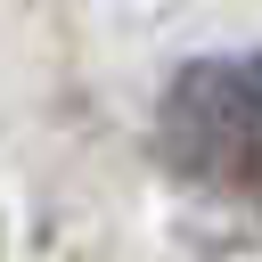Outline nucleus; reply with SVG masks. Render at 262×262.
<instances>
[{"mask_svg": "<svg viewBox=\"0 0 262 262\" xmlns=\"http://www.w3.org/2000/svg\"><path fill=\"white\" fill-rule=\"evenodd\" d=\"M156 164L188 205L262 221V57L180 66L156 106Z\"/></svg>", "mask_w": 262, "mask_h": 262, "instance_id": "1", "label": "nucleus"}]
</instances>
